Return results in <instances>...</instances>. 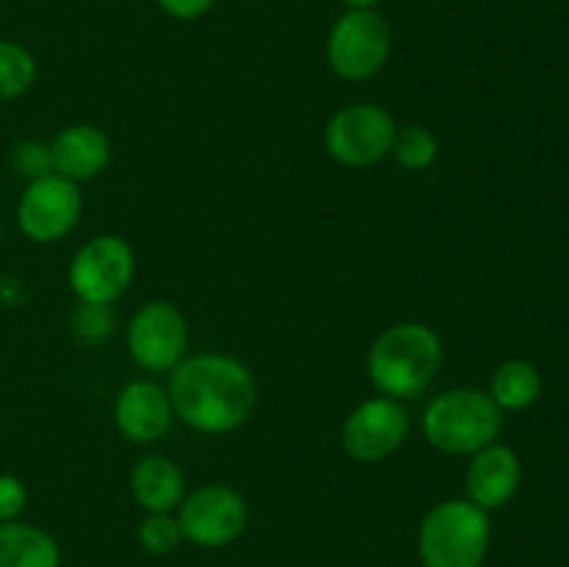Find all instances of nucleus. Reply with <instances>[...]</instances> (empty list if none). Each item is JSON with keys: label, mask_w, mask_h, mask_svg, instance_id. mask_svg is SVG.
<instances>
[{"label": "nucleus", "mask_w": 569, "mask_h": 567, "mask_svg": "<svg viewBox=\"0 0 569 567\" xmlns=\"http://www.w3.org/2000/svg\"><path fill=\"white\" fill-rule=\"evenodd\" d=\"M167 395L183 426L200 434H231L253 415L256 378L233 356L194 354L172 367Z\"/></svg>", "instance_id": "1"}, {"label": "nucleus", "mask_w": 569, "mask_h": 567, "mask_svg": "<svg viewBox=\"0 0 569 567\" xmlns=\"http://www.w3.org/2000/svg\"><path fill=\"white\" fill-rule=\"evenodd\" d=\"M445 361L442 339L426 322H398L372 342L367 356V376L372 387L395 400H409L426 392Z\"/></svg>", "instance_id": "2"}, {"label": "nucleus", "mask_w": 569, "mask_h": 567, "mask_svg": "<svg viewBox=\"0 0 569 567\" xmlns=\"http://www.w3.org/2000/svg\"><path fill=\"white\" fill-rule=\"evenodd\" d=\"M503 428V409L483 389L461 387L437 395L422 411L428 445L450 456H467L487 448Z\"/></svg>", "instance_id": "3"}, {"label": "nucleus", "mask_w": 569, "mask_h": 567, "mask_svg": "<svg viewBox=\"0 0 569 567\" xmlns=\"http://www.w3.org/2000/svg\"><path fill=\"white\" fill-rule=\"evenodd\" d=\"M489 537L487 511L467 498H450L422 517L417 548L426 567H481Z\"/></svg>", "instance_id": "4"}, {"label": "nucleus", "mask_w": 569, "mask_h": 567, "mask_svg": "<svg viewBox=\"0 0 569 567\" xmlns=\"http://www.w3.org/2000/svg\"><path fill=\"white\" fill-rule=\"evenodd\" d=\"M328 64L342 81L376 78L392 53V28L376 9H348L328 33Z\"/></svg>", "instance_id": "5"}, {"label": "nucleus", "mask_w": 569, "mask_h": 567, "mask_svg": "<svg viewBox=\"0 0 569 567\" xmlns=\"http://www.w3.org/2000/svg\"><path fill=\"white\" fill-rule=\"evenodd\" d=\"M133 272H137V256H133L128 239L117 237V233H103L78 248L67 278L81 304L111 306L128 292Z\"/></svg>", "instance_id": "6"}, {"label": "nucleus", "mask_w": 569, "mask_h": 567, "mask_svg": "<svg viewBox=\"0 0 569 567\" xmlns=\"http://www.w3.org/2000/svg\"><path fill=\"white\" fill-rule=\"evenodd\" d=\"M395 133V117L383 106L353 103L328 120L326 150L337 165L365 170L392 153Z\"/></svg>", "instance_id": "7"}, {"label": "nucleus", "mask_w": 569, "mask_h": 567, "mask_svg": "<svg viewBox=\"0 0 569 567\" xmlns=\"http://www.w3.org/2000/svg\"><path fill=\"white\" fill-rule=\"evenodd\" d=\"M178 526L187 543L198 548H226L248 526V504L226 484H206L178 506Z\"/></svg>", "instance_id": "8"}, {"label": "nucleus", "mask_w": 569, "mask_h": 567, "mask_svg": "<svg viewBox=\"0 0 569 567\" xmlns=\"http://www.w3.org/2000/svg\"><path fill=\"white\" fill-rule=\"evenodd\" d=\"M83 211L81 189L61 176H44L28 181L17 203V226L31 242L53 245L78 226Z\"/></svg>", "instance_id": "9"}, {"label": "nucleus", "mask_w": 569, "mask_h": 567, "mask_svg": "<svg viewBox=\"0 0 569 567\" xmlns=\"http://www.w3.org/2000/svg\"><path fill=\"white\" fill-rule=\"evenodd\" d=\"M189 326L181 309L167 300H150L128 326V354L142 370L170 372L187 359Z\"/></svg>", "instance_id": "10"}, {"label": "nucleus", "mask_w": 569, "mask_h": 567, "mask_svg": "<svg viewBox=\"0 0 569 567\" xmlns=\"http://www.w3.org/2000/svg\"><path fill=\"white\" fill-rule=\"evenodd\" d=\"M411 417L400 400L370 398L356 406L342 422V448L361 465L389 459L409 439Z\"/></svg>", "instance_id": "11"}, {"label": "nucleus", "mask_w": 569, "mask_h": 567, "mask_svg": "<svg viewBox=\"0 0 569 567\" xmlns=\"http://www.w3.org/2000/svg\"><path fill=\"white\" fill-rule=\"evenodd\" d=\"M170 395L164 387L148 378H137V381L126 384L114 400V422L122 439L137 445L159 442L172 426Z\"/></svg>", "instance_id": "12"}, {"label": "nucleus", "mask_w": 569, "mask_h": 567, "mask_svg": "<svg viewBox=\"0 0 569 567\" xmlns=\"http://www.w3.org/2000/svg\"><path fill=\"white\" fill-rule=\"evenodd\" d=\"M522 467L520 459L506 445H487V448L472 454L470 467H467V495L483 511L500 509L509 504L520 489Z\"/></svg>", "instance_id": "13"}, {"label": "nucleus", "mask_w": 569, "mask_h": 567, "mask_svg": "<svg viewBox=\"0 0 569 567\" xmlns=\"http://www.w3.org/2000/svg\"><path fill=\"white\" fill-rule=\"evenodd\" d=\"M50 153H53L56 176L81 183L92 181L109 167L111 142L100 128L76 122L56 133L50 142Z\"/></svg>", "instance_id": "14"}, {"label": "nucleus", "mask_w": 569, "mask_h": 567, "mask_svg": "<svg viewBox=\"0 0 569 567\" xmlns=\"http://www.w3.org/2000/svg\"><path fill=\"white\" fill-rule=\"evenodd\" d=\"M183 472L170 456L148 454L133 465L131 495L148 515H164L181 506Z\"/></svg>", "instance_id": "15"}, {"label": "nucleus", "mask_w": 569, "mask_h": 567, "mask_svg": "<svg viewBox=\"0 0 569 567\" xmlns=\"http://www.w3.org/2000/svg\"><path fill=\"white\" fill-rule=\"evenodd\" d=\"M0 567H61V548L44 528L0 523Z\"/></svg>", "instance_id": "16"}, {"label": "nucleus", "mask_w": 569, "mask_h": 567, "mask_svg": "<svg viewBox=\"0 0 569 567\" xmlns=\"http://www.w3.org/2000/svg\"><path fill=\"white\" fill-rule=\"evenodd\" d=\"M542 392V376L537 367L526 359H509L495 370L492 376V395L495 404L506 411H520L537 404Z\"/></svg>", "instance_id": "17"}, {"label": "nucleus", "mask_w": 569, "mask_h": 567, "mask_svg": "<svg viewBox=\"0 0 569 567\" xmlns=\"http://www.w3.org/2000/svg\"><path fill=\"white\" fill-rule=\"evenodd\" d=\"M37 59L20 42L0 39V100L22 98L37 83Z\"/></svg>", "instance_id": "18"}, {"label": "nucleus", "mask_w": 569, "mask_h": 567, "mask_svg": "<svg viewBox=\"0 0 569 567\" xmlns=\"http://www.w3.org/2000/svg\"><path fill=\"white\" fill-rule=\"evenodd\" d=\"M392 153L403 170L422 172L428 170V167H433V161L439 159V139L437 133L426 126L398 128Z\"/></svg>", "instance_id": "19"}, {"label": "nucleus", "mask_w": 569, "mask_h": 567, "mask_svg": "<svg viewBox=\"0 0 569 567\" xmlns=\"http://www.w3.org/2000/svg\"><path fill=\"white\" fill-rule=\"evenodd\" d=\"M183 543L181 526H178V517H172V511L164 515H148L139 523V545H142L148 554L153 556H167L176 554Z\"/></svg>", "instance_id": "20"}, {"label": "nucleus", "mask_w": 569, "mask_h": 567, "mask_svg": "<svg viewBox=\"0 0 569 567\" xmlns=\"http://www.w3.org/2000/svg\"><path fill=\"white\" fill-rule=\"evenodd\" d=\"M11 170L26 181H37V178L53 176V153H50L48 142L39 139H20L9 153Z\"/></svg>", "instance_id": "21"}, {"label": "nucleus", "mask_w": 569, "mask_h": 567, "mask_svg": "<svg viewBox=\"0 0 569 567\" xmlns=\"http://www.w3.org/2000/svg\"><path fill=\"white\" fill-rule=\"evenodd\" d=\"M72 328L83 342H100L114 331V311H111V306L81 304L72 315Z\"/></svg>", "instance_id": "22"}, {"label": "nucleus", "mask_w": 569, "mask_h": 567, "mask_svg": "<svg viewBox=\"0 0 569 567\" xmlns=\"http://www.w3.org/2000/svg\"><path fill=\"white\" fill-rule=\"evenodd\" d=\"M28 506V489L11 472H0V523L20 520Z\"/></svg>", "instance_id": "23"}, {"label": "nucleus", "mask_w": 569, "mask_h": 567, "mask_svg": "<svg viewBox=\"0 0 569 567\" xmlns=\"http://www.w3.org/2000/svg\"><path fill=\"white\" fill-rule=\"evenodd\" d=\"M156 6H159L164 14H170L172 20L189 22V20H200L203 14H209L211 6H214V0H156Z\"/></svg>", "instance_id": "24"}, {"label": "nucleus", "mask_w": 569, "mask_h": 567, "mask_svg": "<svg viewBox=\"0 0 569 567\" xmlns=\"http://www.w3.org/2000/svg\"><path fill=\"white\" fill-rule=\"evenodd\" d=\"M342 3L348 6V9H376L381 0H342Z\"/></svg>", "instance_id": "25"}, {"label": "nucleus", "mask_w": 569, "mask_h": 567, "mask_svg": "<svg viewBox=\"0 0 569 567\" xmlns=\"http://www.w3.org/2000/svg\"><path fill=\"white\" fill-rule=\"evenodd\" d=\"M0 242H3V220H0Z\"/></svg>", "instance_id": "26"}]
</instances>
